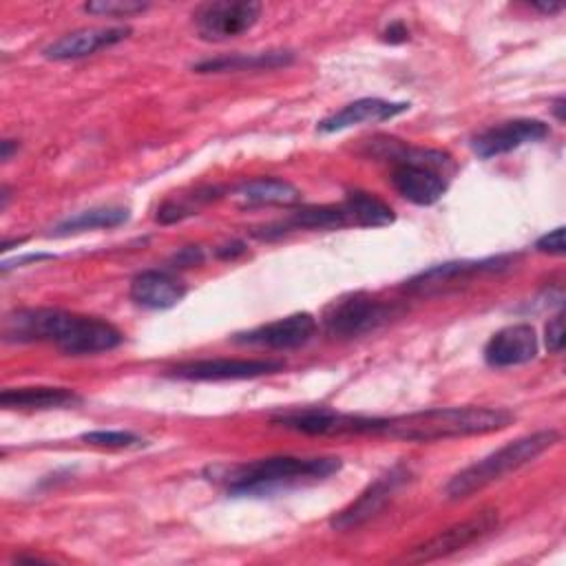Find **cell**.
<instances>
[{"label": "cell", "instance_id": "obj_2", "mask_svg": "<svg viewBox=\"0 0 566 566\" xmlns=\"http://www.w3.org/2000/svg\"><path fill=\"white\" fill-rule=\"evenodd\" d=\"M513 420L515 416L502 407H433L424 411L378 418L376 436L407 442H433L493 433L506 429Z\"/></svg>", "mask_w": 566, "mask_h": 566}, {"label": "cell", "instance_id": "obj_19", "mask_svg": "<svg viewBox=\"0 0 566 566\" xmlns=\"http://www.w3.org/2000/svg\"><path fill=\"white\" fill-rule=\"evenodd\" d=\"M80 396L66 387H13L0 394V405L4 409L20 411H44V409H64L80 405Z\"/></svg>", "mask_w": 566, "mask_h": 566}, {"label": "cell", "instance_id": "obj_34", "mask_svg": "<svg viewBox=\"0 0 566 566\" xmlns=\"http://www.w3.org/2000/svg\"><path fill=\"white\" fill-rule=\"evenodd\" d=\"M535 9H539V11H544V13H557L559 9H562V4H551V2H537V4H533Z\"/></svg>", "mask_w": 566, "mask_h": 566}, {"label": "cell", "instance_id": "obj_15", "mask_svg": "<svg viewBox=\"0 0 566 566\" xmlns=\"http://www.w3.org/2000/svg\"><path fill=\"white\" fill-rule=\"evenodd\" d=\"M409 108L407 102H387V99H378V97H363L356 99L347 106H343L340 111L332 113L329 117L318 122V130L321 133H338L358 124H374V122H385L391 119L400 113H405Z\"/></svg>", "mask_w": 566, "mask_h": 566}, {"label": "cell", "instance_id": "obj_16", "mask_svg": "<svg viewBox=\"0 0 566 566\" xmlns=\"http://www.w3.org/2000/svg\"><path fill=\"white\" fill-rule=\"evenodd\" d=\"M128 33H130V29H126V27L77 29V31H71V33L57 38L49 46H44L42 55L49 57V60H77V57H86V55H91V53H95V51H99L104 46L122 42Z\"/></svg>", "mask_w": 566, "mask_h": 566}, {"label": "cell", "instance_id": "obj_10", "mask_svg": "<svg viewBox=\"0 0 566 566\" xmlns=\"http://www.w3.org/2000/svg\"><path fill=\"white\" fill-rule=\"evenodd\" d=\"M548 137V126L542 119H509L478 133L471 142V148L478 157L491 159L504 153H511L524 144H535Z\"/></svg>", "mask_w": 566, "mask_h": 566}, {"label": "cell", "instance_id": "obj_17", "mask_svg": "<svg viewBox=\"0 0 566 566\" xmlns=\"http://www.w3.org/2000/svg\"><path fill=\"white\" fill-rule=\"evenodd\" d=\"M186 296V285L166 270H144L130 281V298L148 310H168Z\"/></svg>", "mask_w": 566, "mask_h": 566}, {"label": "cell", "instance_id": "obj_13", "mask_svg": "<svg viewBox=\"0 0 566 566\" xmlns=\"http://www.w3.org/2000/svg\"><path fill=\"white\" fill-rule=\"evenodd\" d=\"M537 356L535 329L526 323L509 325L495 332L484 345V360L491 367H515Z\"/></svg>", "mask_w": 566, "mask_h": 566}, {"label": "cell", "instance_id": "obj_26", "mask_svg": "<svg viewBox=\"0 0 566 566\" xmlns=\"http://www.w3.org/2000/svg\"><path fill=\"white\" fill-rule=\"evenodd\" d=\"M82 440L95 447H108V449H135L144 444V438H139L133 431L122 429H97L82 433Z\"/></svg>", "mask_w": 566, "mask_h": 566}, {"label": "cell", "instance_id": "obj_22", "mask_svg": "<svg viewBox=\"0 0 566 566\" xmlns=\"http://www.w3.org/2000/svg\"><path fill=\"white\" fill-rule=\"evenodd\" d=\"M349 221L365 226V228H378V226H389L394 223V210L378 199L371 192L365 190H349L343 203Z\"/></svg>", "mask_w": 566, "mask_h": 566}, {"label": "cell", "instance_id": "obj_33", "mask_svg": "<svg viewBox=\"0 0 566 566\" xmlns=\"http://www.w3.org/2000/svg\"><path fill=\"white\" fill-rule=\"evenodd\" d=\"M13 150H18V142H13V139H4L2 142V161H7V159H11V153Z\"/></svg>", "mask_w": 566, "mask_h": 566}, {"label": "cell", "instance_id": "obj_25", "mask_svg": "<svg viewBox=\"0 0 566 566\" xmlns=\"http://www.w3.org/2000/svg\"><path fill=\"white\" fill-rule=\"evenodd\" d=\"M219 190L208 186V188H197L195 192L190 195H177V197H170L166 199L159 210H157V221L159 223H175V221H181L186 217H192L197 214V210L206 203H210L212 199H217Z\"/></svg>", "mask_w": 566, "mask_h": 566}, {"label": "cell", "instance_id": "obj_21", "mask_svg": "<svg viewBox=\"0 0 566 566\" xmlns=\"http://www.w3.org/2000/svg\"><path fill=\"white\" fill-rule=\"evenodd\" d=\"M294 60L292 51H265V53H237L203 60L195 66L197 73H230V71H270L285 66Z\"/></svg>", "mask_w": 566, "mask_h": 566}, {"label": "cell", "instance_id": "obj_18", "mask_svg": "<svg viewBox=\"0 0 566 566\" xmlns=\"http://www.w3.org/2000/svg\"><path fill=\"white\" fill-rule=\"evenodd\" d=\"M506 261L502 256L497 259H484V261H451V263H440V265H433L420 274H416L407 287L411 292H420V294H427V292H433V290H440L444 285H451L453 281L458 279H467V276H473V274H480V272H493L497 268H504Z\"/></svg>", "mask_w": 566, "mask_h": 566}, {"label": "cell", "instance_id": "obj_8", "mask_svg": "<svg viewBox=\"0 0 566 566\" xmlns=\"http://www.w3.org/2000/svg\"><path fill=\"white\" fill-rule=\"evenodd\" d=\"M283 369V360L272 358H206L177 365L170 376L181 380H243Z\"/></svg>", "mask_w": 566, "mask_h": 566}, {"label": "cell", "instance_id": "obj_28", "mask_svg": "<svg viewBox=\"0 0 566 566\" xmlns=\"http://www.w3.org/2000/svg\"><path fill=\"white\" fill-rule=\"evenodd\" d=\"M544 340H546L548 352H553V354H559V352L564 349V314H562V312H557V314L546 323Z\"/></svg>", "mask_w": 566, "mask_h": 566}, {"label": "cell", "instance_id": "obj_5", "mask_svg": "<svg viewBox=\"0 0 566 566\" xmlns=\"http://www.w3.org/2000/svg\"><path fill=\"white\" fill-rule=\"evenodd\" d=\"M394 314V307L385 301L367 294H352L338 298L325 314V329L334 338H356L378 329Z\"/></svg>", "mask_w": 566, "mask_h": 566}, {"label": "cell", "instance_id": "obj_9", "mask_svg": "<svg viewBox=\"0 0 566 566\" xmlns=\"http://www.w3.org/2000/svg\"><path fill=\"white\" fill-rule=\"evenodd\" d=\"M259 15V2H210L197 11L195 22L203 40H228L250 31Z\"/></svg>", "mask_w": 566, "mask_h": 566}, {"label": "cell", "instance_id": "obj_29", "mask_svg": "<svg viewBox=\"0 0 566 566\" xmlns=\"http://www.w3.org/2000/svg\"><path fill=\"white\" fill-rule=\"evenodd\" d=\"M535 248L539 252H546V254H564L566 252V245H564V226L551 230L548 234L539 237Z\"/></svg>", "mask_w": 566, "mask_h": 566}, {"label": "cell", "instance_id": "obj_31", "mask_svg": "<svg viewBox=\"0 0 566 566\" xmlns=\"http://www.w3.org/2000/svg\"><path fill=\"white\" fill-rule=\"evenodd\" d=\"M409 38V31L402 22H391L385 31H382V42H389V44H400V42H407Z\"/></svg>", "mask_w": 566, "mask_h": 566}, {"label": "cell", "instance_id": "obj_14", "mask_svg": "<svg viewBox=\"0 0 566 566\" xmlns=\"http://www.w3.org/2000/svg\"><path fill=\"white\" fill-rule=\"evenodd\" d=\"M391 184L398 195L416 206H431L447 190L444 175L424 164H398L391 172Z\"/></svg>", "mask_w": 566, "mask_h": 566}, {"label": "cell", "instance_id": "obj_4", "mask_svg": "<svg viewBox=\"0 0 566 566\" xmlns=\"http://www.w3.org/2000/svg\"><path fill=\"white\" fill-rule=\"evenodd\" d=\"M559 440V433L553 429L535 431L528 436H522L517 440L506 442L504 447L495 449L493 453L484 455L482 460L469 464L467 469L458 471L444 486V495L449 500H464L489 484L502 480L504 475L526 467L537 455H542L546 449H551Z\"/></svg>", "mask_w": 566, "mask_h": 566}, {"label": "cell", "instance_id": "obj_1", "mask_svg": "<svg viewBox=\"0 0 566 566\" xmlns=\"http://www.w3.org/2000/svg\"><path fill=\"white\" fill-rule=\"evenodd\" d=\"M4 340L35 343L46 340L57 345L69 356H86L115 349L122 345V332L95 316L71 314L53 307H29L15 310L4 316L2 323Z\"/></svg>", "mask_w": 566, "mask_h": 566}, {"label": "cell", "instance_id": "obj_12", "mask_svg": "<svg viewBox=\"0 0 566 566\" xmlns=\"http://www.w3.org/2000/svg\"><path fill=\"white\" fill-rule=\"evenodd\" d=\"M407 478V473L396 467L389 473L380 475L378 480H374L349 506H345L340 513H336L332 517V528L334 531H352L363 526L365 522H369L391 497V493L398 489V484Z\"/></svg>", "mask_w": 566, "mask_h": 566}, {"label": "cell", "instance_id": "obj_32", "mask_svg": "<svg viewBox=\"0 0 566 566\" xmlns=\"http://www.w3.org/2000/svg\"><path fill=\"white\" fill-rule=\"evenodd\" d=\"M243 252H245V245H243L241 241H234V243H230V245L219 248V250H217V256H219V259H232V256L243 254Z\"/></svg>", "mask_w": 566, "mask_h": 566}, {"label": "cell", "instance_id": "obj_6", "mask_svg": "<svg viewBox=\"0 0 566 566\" xmlns=\"http://www.w3.org/2000/svg\"><path fill=\"white\" fill-rule=\"evenodd\" d=\"M274 424L305 436H347V433H374L378 418H365L354 413H340L327 407H305L285 411L272 418Z\"/></svg>", "mask_w": 566, "mask_h": 566}, {"label": "cell", "instance_id": "obj_35", "mask_svg": "<svg viewBox=\"0 0 566 566\" xmlns=\"http://www.w3.org/2000/svg\"><path fill=\"white\" fill-rule=\"evenodd\" d=\"M553 113H555V117H557L559 122H564V97H557V99L553 102Z\"/></svg>", "mask_w": 566, "mask_h": 566}, {"label": "cell", "instance_id": "obj_11", "mask_svg": "<svg viewBox=\"0 0 566 566\" xmlns=\"http://www.w3.org/2000/svg\"><path fill=\"white\" fill-rule=\"evenodd\" d=\"M316 334V318L307 312H296L285 318L259 325L250 332L237 334L234 340L243 345H259L268 349H294L305 345Z\"/></svg>", "mask_w": 566, "mask_h": 566}, {"label": "cell", "instance_id": "obj_20", "mask_svg": "<svg viewBox=\"0 0 566 566\" xmlns=\"http://www.w3.org/2000/svg\"><path fill=\"white\" fill-rule=\"evenodd\" d=\"M234 199L241 206H290L301 199V192L285 179L261 177L239 184L234 188Z\"/></svg>", "mask_w": 566, "mask_h": 566}, {"label": "cell", "instance_id": "obj_24", "mask_svg": "<svg viewBox=\"0 0 566 566\" xmlns=\"http://www.w3.org/2000/svg\"><path fill=\"white\" fill-rule=\"evenodd\" d=\"M349 223V217L343 206H307L296 210L281 228H301V230H332Z\"/></svg>", "mask_w": 566, "mask_h": 566}, {"label": "cell", "instance_id": "obj_23", "mask_svg": "<svg viewBox=\"0 0 566 566\" xmlns=\"http://www.w3.org/2000/svg\"><path fill=\"white\" fill-rule=\"evenodd\" d=\"M128 219V208L122 206H102V208H91L84 212H77L64 221H60L53 228L55 237H66L75 232H86V230H97V228H117Z\"/></svg>", "mask_w": 566, "mask_h": 566}, {"label": "cell", "instance_id": "obj_30", "mask_svg": "<svg viewBox=\"0 0 566 566\" xmlns=\"http://www.w3.org/2000/svg\"><path fill=\"white\" fill-rule=\"evenodd\" d=\"M172 261H175L177 265H181V268L197 265V263L203 261V252H201V248H197V245H188V248H181V250L172 256Z\"/></svg>", "mask_w": 566, "mask_h": 566}, {"label": "cell", "instance_id": "obj_7", "mask_svg": "<svg viewBox=\"0 0 566 566\" xmlns=\"http://www.w3.org/2000/svg\"><path fill=\"white\" fill-rule=\"evenodd\" d=\"M497 526V511L495 509H484L440 533H436L433 537H429L427 542L413 546L409 553H405L402 562H433L440 557H447L478 539H482L484 535H489L491 531H495Z\"/></svg>", "mask_w": 566, "mask_h": 566}, {"label": "cell", "instance_id": "obj_27", "mask_svg": "<svg viewBox=\"0 0 566 566\" xmlns=\"http://www.w3.org/2000/svg\"><path fill=\"white\" fill-rule=\"evenodd\" d=\"M146 9H148L146 2H135V0H97V2L84 4V11L95 15H108V18H128Z\"/></svg>", "mask_w": 566, "mask_h": 566}, {"label": "cell", "instance_id": "obj_3", "mask_svg": "<svg viewBox=\"0 0 566 566\" xmlns=\"http://www.w3.org/2000/svg\"><path fill=\"white\" fill-rule=\"evenodd\" d=\"M338 469V458L272 455L241 464H217L210 467L206 475L223 484L232 495H265L305 480H323Z\"/></svg>", "mask_w": 566, "mask_h": 566}]
</instances>
